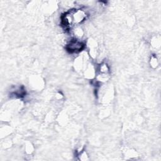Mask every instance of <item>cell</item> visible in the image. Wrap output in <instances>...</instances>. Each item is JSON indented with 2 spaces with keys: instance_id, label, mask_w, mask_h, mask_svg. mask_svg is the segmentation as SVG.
<instances>
[{
  "instance_id": "cell-2",
  "label": "cell",
  "mask_w": 161,
  "mask_h": 161,
  "mask_svg": "<svg viewBox=\"0 0 161 161\" xmlns=\"http://www.w3.org/2000/svg\"><path fill=\"white\" fill-rule=\"evenodd\" d=\"M84 48V44L77 40H72L67 45V50L70 53H77L80 52Z\"/></svg>"
},
{
  "instance_id": "cell-1",
  "label": "cell",
  "mask_w": 161,
  "mask_h": 161,
  "mask_svg": "<svg viewBox=\"0 0 161 161\" xmlns=\"http://www.w3.org/2000/svg\"><path fill=\"white\" fill-rule=\"evenodd\" d=\"M87 17L86 13L82 9H72L65 13L62 17V25L70 27L83 22Z\"/></svg>"
}]
</instances>
